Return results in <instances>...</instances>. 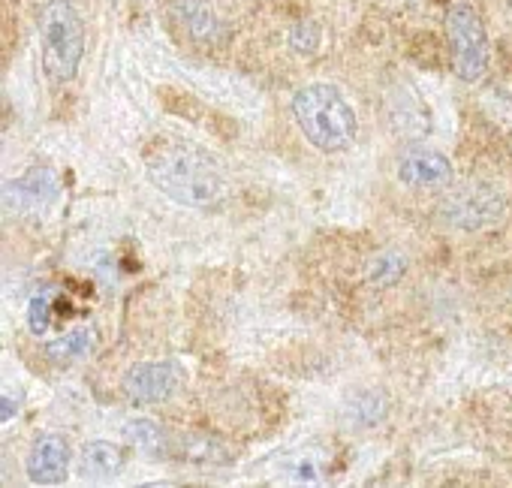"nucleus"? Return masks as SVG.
I'll return each instance as SVG.
<instances>
[{"mask_svg": "<svg viewBox=\"0 0 512 488\" xmlns=\"http://www.w3.org/2000/svg\"><path fill=\"white\" fill-rule=\"evenodd\" d=\"M407 266H410V260H407L404 251H398V248L380 251V254L368 263L365 281H368V287H374V290H389V287H395V284L407 275Z\"/></svg>", "mask_w": 512, "mask_h": 488, "instance_id": "nucleus-16", "label": "nucleus"}, {"mask_svg": "<svg viewBox=\"0 0 512 488\" xmlns=\"http://www.w3.org/2000/svg\"><path fill=\"white\" fill-rule=\"evenodd\" d=\"M386 115L389 124L398 136L410 139V142H422L431 133V109L428 103H422L416 94L398 91L389 103H386Z\"/></svg>", "mask_w": 512, "mask_h": 488, "instance_id": "nucleus-11", "label": "nucleus"}, {"mask_svg": "<svg viewBox=\"0 0 512 488\" xmlns=\"http://www.w3.org/2000/svg\"><path fill=\"white\" fill-rule=\"evenodd\" d=\"M127 449L112 440H88L79 449V473L85 479H112L124 470Z\"/></svg>", "mask_w": 512, "mask_h": 488, "instance_id": "nucleus-12", "label": "nucleus"}, {"mask_svg": "<svg viewBox=\"0 0 512 488\" xmlns=\"http://www.w3.org/2000/svg\"><path fill=\"white\" fill-rule=\"evenodd\" d=\"M0 404H4V413H0V422H10L16 413H19V404H13V395L4 392V398H0Z\"/></svg>", "mask_w": 512, "mask_h": 488, "instance_id": "nucleus-19", "label": "nucleus"}, {"mask_svg": "<svg viewBox=\"0 0 512 488\" xmlns=\"http://www.w3.org/2000/svg\"><path fill=\"white\" fill-rule=\"evenodd\" d=\"M40 55L43 73L55 85L79 76L85 58V22L73 0H49L40 13Z\"/></svg>", "mask_w": 512, "mask_h": 488, "instance_id": "nucleus-3", "label": "nucleus"}, {"mask_svg": "<svg viewBox=\"0 0 512 488\" xmlns=\"http://www.w3.org/2000/svg\"><path fill=\"white\" fill-rule=\"evenodd\" d=\"M73 449L64 434L46 431L40 434L25 458V473L34 485H61L70 473Z\"/></svg>", "mask_w": 512, "mask_h": 488, "instance_id": "nucleus-8", "label": "nucleus"}, {"mask_svg": "<svg viewBox=\"0 0 512 488\" xmlns=\"http://www.w3.org/2000/svg\"><path fill=\"white\" fill-rule=\"evenodd\" d=\"M386 413H389V401L380 389H356L344 401V416L356 428H374L386 419Z\"/></svg>", "mask_w": 512, "mask_h": 488, "instance_id": "nucleus-14", "label": "nucleus"}, {"mask_svg": "<svg viewBox=\"0 0 512 488\" xmlns=\"http://www.w3.org/2000/svg\"><path fill=\"white\" fill-rule=\"evenodd\" d=\"M97 347V332L94 326H76L64 335H58L55 341L46 344V356L58 365H70L79 359H88Z\"/></svg>", "mask_w": 512, "mask_h": 488, "instance_id": "nucleus-13", "label": "nucleus"}, {"mask_svg": "<svg viewBox=\"0 0 512 488\" xmlns=\"http://www.w3.org/2000/svg\"><path fill=\"white\" fill-rule=\"evenodd\" d=\"M172 16L199 46H214L226 37V25L208 0H172Z\"/></svg>", "mask_w": 512, "mask_h": 488, "instance_id": "nucleus-10", "label": "nucleus"}, {"mask_svg": "<svg viewBox=\"0 0 512 488\" xmlns=\"http://www.w3.org/2000/svg\"><path fill=\"white\" fill-rule=\"evenodd\" d=\"M395 175L410 190H431V187H449L455 169L440 148H431L425 142H410L407 148L398 151Z\"/></svg>", "mask_w": 512, "mask_h": 488, "instance_id": "nucleus-7", "label": "nucleus"}, {"mask_svg": "<svg viewBox=\"0 0 512 488\" xmlns=\"http://www.w3.org/2000/svg\"><path fill=\"white\" fill-rule=\"evenodd\" d=\"M61 193V181L49 166H34L25 175L7 181L4 187V205L19 214H34L49 208Z\"/></svg>", "mask_w": 512, "mask_h": 488, "instance_id": "nucleus-9", "label": "nucleus"}, {"mask_svg": "<svg viewBox=\"0 0 512 488\" xmlns=\"http://www.w3.org/2000/svg\"><path fill=\"white\" fill-rule=\"evenodd\" d=\"M323 46V28L314 19H302L290 28V49L296 55H317Z\"/></svg>", "mask_w": 512, "mask_h": 488, "instance_id": "nucleus-18", "label": "nucleus"}, {"mask_svg": "<svg viewBox=\"0 0 512 488\" xmlns=\"http://www.w3.org/2000/svg\"><path fill=\"white\" fill-rule=\"evenodd\" d=\"M506 196L488 181H464L446 187L437 202V214L446 226L458 232H485L503 223Z\"/></svg>", "mask_w": 512, "mask_h": 488, "instance_id": "nucleus-4", "label": "nucleus"}, {"mask_svg": "<svg viewBox=\"0 0 512 488\" xmlns=\"http://www.w3.org/2000/svg\"><path fill=\"white\" fill-rule=\"evenodd\" d=\"M145 172L163 196L190 211H217L232 196L223 163L184 139H157L145 154Z\"/></svg>", "mask_w": 512, "mask_h": 488, "instance_id": "nucleus-1", "label": "nucleus"}, {"mask_svg": "<svg viewBox=\"0 0 512 488\" xmlns=\"http://www.w3.org/2000/svg\"><path fill=\"white\" fill-rule=\"evenodd\" d=\"M184 380V368L172 359L136 362L121 377V392L130 404H163L169 401Z\"/></svg>", "mask_w": 512, "mask_h": 488, "instance_id": "nucleus-6", "label": "nucleus"}, {"mask_svg": "<svg viewBox=\"0 0 512 488\" xmlns=\"http://www.w3.org/2000/svg\"><path fill=\"white\" fill-rule=\"evenodd\" d=\"M55 299H58V290L55 287H46L40 290L37 296H31L28 302V311H25V320H28V329L31 335H46L55 323Z\"/></svg>", "mask_w": 512, "mask_h": 488, "instance_id": "nucleus-17", "label": "nucleus"}, {"mask_svg": "<svg viewBox=\"0 0 512 488\" xmlns=\"http://www.w3.org/2000/svg\"><path fill=\"white\" fill-rule=\"evenodd\" d=\"M124 440L127 446L139 449L142 455L160 458L169 452V434L160 428V422L148 419V416H133L124 422Z\"/></svg>", "mask_w": 512, "mask_h": 488, "instance_id": "nucleus-15", "label": "nucleus"}, {"mask_svg": "<svg viewBox=\"0 0 512 488\" xmlns=\"http://www.w3.org/2000/svg\"><path fill=\"white\" fill-rule=\"evenodd\" d=\"M290 112L308 145H314L320 154H344L359 136L356 106L332 82L302 85L290 100Z\"/></svg>", "mask_w": 512, "mask_h": 488, "instance_id": "nucleus-2", "label": "nucleus"}, {"mask_svg": "<svg viewBox=\"0 0 512 488\" xmlns=\"http://www.w3.org/2000/svg\"><path fill=\"white\" fill-rule=\"evenodd\" d=\"M446 40L452 55V70L461 82L473 85L488 73L491 46L479 13L470 4H452L446 13Z\"/></svg>", "mask_w": 512, "mask_h": 488, "instance_id": "nucleus-5", "label": "nucleus"}]
</instances>
